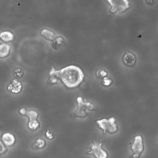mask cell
<instances>
[{"mask_svg": "<svg viewBox=\"0 0 158 158\" xmlns=\"http://www.w3.org/2000/svg\"><path fill=\"white\" fill-rule=\"evenodd\" d=\"M14 76L16 78H21L24 74V72L23 71V70L21 68H15L14 70Z\"/></svg>", "mask_w": 158, "mask_h": 158, "instance_id": "e0dca14e", "label": "cell"}, {"mask_svg": "<svg viewBox=\"0 0 158 158\" xmlns=\"http://www.w3.org/2000/svg\"><path fill=\"white\" fill-rule=\"evenodd\" d=\"M110 6V12L112 14H122L130 7L129 0H107Z\"/></svg>", "mask_w": 158, "mask_h": 158, "instance_id": "277c9868", "label": "cell"}, {"mask_svg": "<svg viewBox=\"0 0 158 158\" xmlns=\"http://www.w3.org/2000/svg\"><path fill=\"white\" fill-rule=\"evenodd\" d=\"M77 107L74 112V115L77 117L85 118L87 116L88 112L96 110V106L90 102H85L81 96L77 98Z\"/></svg>", "mask_w": 158, "mask_h": 158, "instance_id": "7a4b0ae2", "label": "cell"}, {"mask_svg": "<svg viewBox=\"0 0 158 158\" xmlns=\"http://www.w3.org/2000/svg\"><path fill=\"white\" fill-rule=\"evenodd\" d=\"M123 63L128 67H133L136 63V57L131 52H127L122 58Z\"/></svg>", "mask_w": 158, "mask_h": 158, "instance_id": "9c48e42d", "label": "cell"}, {"mask_svg": "<svg viewBox=\"0 0 158 158\" xmlns=\"http://www.w3.org/2000/svg\"><path fill=\"white\" fill-rule=\"evenodd\" d=\"M46 146V141L43 138H38L33 144V148L35 149H43Z\"/></svg>", "mask_w": 158, "mask_h": 158, "instance_id": "9a60e30c", "label": "cell"}, {"mask_svg": "<svg viewBox=\"0 0 158 158\" xmlns=\"http://www.w3.org/2000/svg\"><path fill=\"white\" fill-rule=\"evenodd\" d=\"M145 1H146L147 4H148L151 5V4H153V3H154L155 1H156V0H145Z\"/></svg>", "mask_w": 158, "mask_h": 158, "instance_id": "7402d4cb", "label": "cell"}, {"mask_svg": "<svg viewBox=\"0 0 158 158\" xmlns=\"http://www.w3.org/2000/svg\"><path fill=\"white\" fill-rule=\"evenodd\" d=\"M40 34L43 38L49 41H52L57 36L56 33L53 31L47 28L42 29Z\"/></svg>", "mask_w": 158, "mask_h": 158, "instance_id": "7c38bea8", "label": "cell"}, {"mask_svg": "<svg viewBox=\"0 0 158 158\" xmlns=\"http://www.w3.org/2000/svg\"><path fill=\"white\" fill-rule=\"evenodd\" d=\"M19 113L22 115H25L28 117V127L30 130L35 131L40 126V122L37 120L39 116L38 112L34 110H27L25 108H22L19 110Z\"/></svg>", "mask_w": 158, "mask_h": 158, "instance_id": "5b68a950", "label": "cell"}, {"mask_svg": "<svg viewBox=\"0 0 158 158\" xmlns=\"http://www.w3.org/2000/svg\"><path fill=\"white\" fill-rule=\"evenodd\" d=\"M66 44L65 39L62 36H56L51 43V47L54 50H59L64 48Z\"/></svg>", "mask_w": 158, "mask_h": 158, "instance_id": "30bf717a", "label": "cell"}, {"mask_svg": "<svg viewBox=\"0 0 158 158\" xmlns=\"http://www.w3.org/2000/svg\"><path fill=\"white\" fill-rule=\"evenodd\" d=\"M57 78L68 88H75L83 81L84 73L78 66L70 65L60 70L51 67Z\"/></svg>", "mask_w": 158, "mask_h": 158, "instance_id": "6da1fadb", "label": "cell"}, {"mask_svg": "<svg viewBox=\"0 0 158 158\" xmlns=\"http://www.w3.org/2000/svg\"><path fill=\"white\" fill-rule=\"evenodd\" d=\"M102 143L94 140L88 148V154L93 155L96 158H106L107 157V152L102 148Z\"/></svg>", "mask_w": 158, "mask_h": 158, "instance_id": "52a82bcc", "label": "cell"}, {"mask_svg": "<svg viewBox=\"0 0 158 158\" xmlns=\"http://www.w3.org/2000/svg\"><path fill=\"white\" fill-rule=\"evenodd\" d=\"M10 52V46L7 43L0 44V58L7 57Z\"/></svg>", "mask_w": 158, "mask_h": 158, "instance_id": "4fadbf2b", "label": "cell"}, {"mask_svg": "<svg viewBox=\"0 0 158 158\" xmlns=\"http://www.w3.org/2000/svg\"><path fill=\"white\" fill-rule=\"evenodd\" d=\"M14 36L9 31H4L0 33V39L4 42H10L14 40Z\"/></svg>", "mask_w": 158, "mask_h": 158, "instance_id": "5bb4252c", "label": "cell"}, {"mask_svg": "<svg viewBox=\"0 0 158 158\" xmlns=\"http://www.w3.org/2000/svg\"><path fill=\"white\" fill-rule=\"evenodd\" d=\"M45 136L48 139H52L54 138L55 136V135L54 133L51 131L50 130H48L46 131V133H45Z\"/></svg>", "mask_w": 158, "mask_h": 158, "instance_id": "44dd1931", "label": "cell"}, {"mask_svg": "<svg viewBox=\"0 0 158 158\" xmlns=\"http://www.w3.org/2000/svg\"><path fill=\"white\" fill-rule=\"evenodd\" d=\"M96 77L98 78L102 79V78H103L104 77H105L107 75V72L104 69H99L96 72Z\"/></svg>", "mask_w": 158, "mask_h": 158, "instance_id": "d6986e66", "label": "cell"}, {"mask_svg": "<svg viewBox=\"0 0 158 158\" xmlns=\"http://www.w3.org/2000/svg\"><path fill=\"white\" fill-rule=\"evenodd\" d=\"M22 83L19 78H15L11 80V81L7 85V90L14 94H19L22 89Z\"/></svg>", "mask_w": 158, "mask_h": 158, "instance_id": "ba28073f", "label": "cell"}, {"mask_svg": "<svg viewBox=\"0 0 158 158\" xmlns=\"http://www.w3.org/2000/svg\"><path fill=\"white\" fill-rule=\"evenodd\" d=\"M49 80L48 81V83L49 85H54L58 83L59 81V79L57 78V77L56 76V75L54 74L52 68H51V70L49 72Z\"/></svg>", "mask_w": 158, "mask_h": 158, "instance_id": "2e32d148", "label": "cell"}, {"mask_svg": "<svg viewBox=\"0 0 158 158\" xmlns=\"http://www.w3.org/2000/svg\"><path fill=\"white\" fill-rule=\"evenodd\" d=\"M7 151L6 146L3 143L2 141L0 140V154H3L6 153Z\"/></svg>", "mask_w": 158, "mask_h": 158, "instance_id": "ffe728a7", "label": "cell"}, {"mask_svg": "<svg viewBox=\"0 0 158 158\" xmlns=\"http://www.w3.org/2000/svg\"><path fill=\"white\" fill-rule=\"evenodd\" d=\"M96 123L98 128L102 130L103 133L114 134L118 131V126L114 117L98 120L96 121Z\"/></svg>", "mask_w": 158, "mask_h": 158, "instance_id": "3957f363", "label": "cell"}, {"mask_svg": "<svg viewBox=\"0 0 158 158\" xmlns=\"http://www.w3.org/2000/svg\"><path fill=\"white\" fill-rule=\"evenodd\" d=\"M130 149L133 153V157L138 158L141 155L144 150L143 138L141 135H137L134 138Z\"/></svg>", "mask_w": 158, "mask_h": 158, "instance_id": "8992f818", "label": "cell"}, {"mask_svg": "<svg viewBox=\"0 0 158 158\" xmlns=\"http://www.w3.org/2000/svg\"><path fill=\"white\" fill-rule=\"evenodd\" d=\"M101 83L104 86L108 87V86H110L112 84V80L110 78L106 76V77H104L103 78H102Z\"/></svg>", "mask_w": 158, "mask_h": 158, "instance_id": "ac0fdd59", "label": "cell"}, {"mask_svg": "<svg viewBox=\"0 0 158 158\" xmlns=\"http://www.w3.org/2000/svg\"><path fill=\"white\" fill-rule=\"evenodd\" d=\"M1 139L3 143L6 146H13L15 143V136L12 133H5L2 134L1 136Z\"/></svg>", "mask_w": 158, "mask_h": 158, "instance_id": "8fae6325", "label": "cell"}]
</instances>
